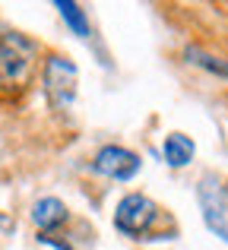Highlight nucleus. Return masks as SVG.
Here are the masks:
<instances>
[{
    "label": "nucleus",
    "instance_id": "obj_3",
    "mask_svg": "<svg viewBox=\"0 0 228 250\" xmlns=\"http://www.w3.org/2000/svg\"><path fill=\"white\" fill-rule=\"evenodd\" d=\"M159 219V206L143 193H127L114 209V225L127 238H143Z\"/></svg>",
    "mask_w": 228,
    "mask_h": 250
},
{
    "label": "nucleus",
    "instance_id": "obj_10",
    "mask_svg": "<svg viewBox=\"0 0 228 250\" xmlns=\"http://www.w3.org/2000/svg\"><path fill=\"white\" fill-rule=\"evenodd\" d=\"M0 228H10V219H3V215H0Z\"/></svg>",
    "mask_w": 228,
    "mask_h": 250
},
{
    "label": "nucleus",
    "instance_id": "obj_8",
    "mask_svg": "<svg viewBox=\"0 0 228 250\" xmlns=\"http://www.w3.org/2000/svg\"><path fill=\"white\" fill-rule=\"evenodd\" d=\"M54 6L61 10L63 22L70 25V32H73V35H80V38H89V35H92V25H89V16H86V10H83L80 3H73V0H57Z\"/></svg>",
    "mask_w": 228,
    "mask_h": 250
},
{
    "label": "nucleus",
    "instance_id": "obj_5",
    "mask_svg": "<svg viewBox=\"0 0 228 250\" xmlns=\"http://www.w3.org/2000/svg\"><path fill=\"white\" fill-rule=\"evenodd\" d=\"M200 206H203L206 228L216 231L228 244V215H225V203H222V187H219L216 177H203V184H200Z\"/></svg>",
    "mask_w": 228,
    "mask_h": 250
},
{
    "label": "nucleus",
    "instance_id": "obj_4",
    "mask_svg": "<svg viewBox=\"0 0 228 250\" xmlns=\"http://www.w3.org/2000/svg\"><path fill=\"white\" fill-rule=\"evenodd\" d=\"M140 155L130 152L124 146H102L92 159V168L102 177H111V181H130V177L140 171Z\"/></svg>",
    "mask_w": 228,
    "mask_h": 250
},
{
    "label": "nucleus",
    "instance_id": "obj_7",
    "mask_svg": "<svg viewBox=\"0 0 228 250\" xmlns=\"http://www.w3.org/2000/svg\"><path fill=\"white\" fill-rule=\"evenodd\" d=\"M165 162L171 168H187L193 162V152H197V146H193V140L187 133H168L165 140Z\"/></svg>",
    "mask_w": 228,
    "mask_h": 250
},
{
    "label": "nucleus",
    "instance_id": "obj_6",
    "mask_svg": "<svg viewBox=\"0 0 228 250\" xmlns=\"http://www.w3.org/2000/svg\"><path fill=\"white\" fill-rule=\"evenodd\" d=\"M32 222H35V228L41 234L57 231L61 225L70 222V209H67V203H61L57 196H41V200H35V206H32Z\"/></svg>",
    "mask_w": 228,
    "mask_h": 250
},
{
    "label": "nucleus",
    "instance_id": "obj_1",
    "mask_svg": "<svg viewBox=\"0 0 228 250\" xmlns=\"http://www.w3.org/2000/svg\"><path fill=\"white\" fill-rule=\"evenodd\" d=\"M35 70V44L19 32H0V89H22Z\"/></svg>",
    "mask_w": 228,
    "mask_h": 250
},
{
    "label": "nucleus",
    "instance_id": "obj_9",
    "mask_svg": "<svg viewBox=\"0 0 228 250\" xmlns=\"http://www.w3.org/2000/svg\"><path fill=\"white\" fill-rule=\"evenodd\" d=\"M187 57H190V63H197V67L209 70V73H216V76H228V63H222L219 57H212V54H206V51H200V48H187Z\"/></svg>",
    "mask_w": 228,
    "mask_h": 250
},
{
    "label": "nucleus",
    "instance_id": "obj_2",
    "mask_svg": "<svg viewBox=\"0 0 228 250\" xmlns=\"http://www.w3.org/2000/svg\"><path fill=\"white\" fill-rule=\"evenodd\" d=\"M76 83H80V70L70 57L51 54L44 61V95L54 111H70L76 102Z\"/></svg>",
    "mask_w": 228,
    "mask_h": 250
}]
</instances>
